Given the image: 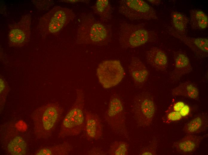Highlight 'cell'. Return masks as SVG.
I'll use <instances>...</instances> for the list:
<instances>
[{
  "label": "cell",
  "instance_id": "1",
  "mask_svg": "<svg viewBox=\"0 0 208 155\" xmlns=\"http://www.w3.org/2000/svg\"><path fill=\"white\" fill-rule=\"evenodd\" d=\"M79 23L77 31V44L104 46L110 41L111 27L97 20L92 14L84 15Z\"/></svg>",
  "mask_w": 208,
  "mask_h": 155
},
{
  "label": "cell",
  "instance_id": "2",
  "mask_svg": "<svg viewBox=\"0 0 208 155\" xmlns=\"http://www.w3.org/2000/svg\"><path fill=\"white\" fill-rule=\"evenodd\" d=\"M63 109L58 103H51L36 109L31 117L36 136L46 139L52 134L62 118Z\"/></svg>",
  "mask_w": 208,
  "mask_h": 155
},
{
  "label": "cell",
  "instance_id": "3",
  "mask_svg": "<svg viewBox=\"0 0 208 155\" xmlns=\"http://www.w3.org/2000/svg\"><path fill=\"white\" fill-rule=\"evenodd\" d=\"M156 32L146 28L141 24L123 23L119 31V42L124 49L137 47L146 43L155 41Z\"/></svg>",
  "mask_w": 208,
  "mask_h": 155
},
{
  "label": "cell",
  "instance_id": "4",
  "mask_svg": "<svg viewBox=\"0 0 208 155\" xmlns=\"http://www.w3.org/2000/svg\"><path fill=\"white\" fill-rule=\"evenodd\" d=\"M76 100L65 116L61 124L59 136L62 137L75 136L83 130L85 114L84 94L81 89L76 90Z\"/></svg>",
  "mask_w": 208,
  "mask_h": 155
},
{
  "label": "cell",
  "instance_id": "5",
  "mask_svg": "<svg viewBox=\"0 0 208 155\" xmlns=\"http://www.w3.org/2000/svg\"><path fill=\"white\" fill-rule=\"evenodd\" d=\"M71 9L60 6L54 7L42 16L37 28L43 37L56 33L67 25L75 17Z\"/></svg>",
  "mask_w": 208,
  "mask_h": 155
},
{
  "label": "cell",
  "instance_id": "6",
  "mask_svg": "<svg viewBox=\"0 0 208 155\" xmlns=\"http://www.w3.org/2000/svg\"><path fill=\"white\" fill-rule=\"evenodd\" d=\"M156 111L154 99L150 93L143 92L135 97L132 111L134 119L138 126H150L152 123Z\"/></svg>",
  "mask_w": 208,
  "mask_h": 155
},
{
  "label": "cell",
  "instance_id": "7",
  "mask_svg": "<svg viewBox=\"0 0 208 155\" xmlns=\"http://www.w3.org/2000/svg\"><path fill=\"white\" fill-rule=\"evenodd\" d=\"M126 118L122 100L117 95H112L110 98L108 108L104 114L105 120L114 131L129 139Z\"/></svg>",
  "mask_w": 208,
  "mask_h": 155
},
{
  "label": "cell",
  "instance_id": "8",
  "mask_svg": "<svg viewBox=\"0 0 208 155\" xmlns=\"http://www.w3.org/2000/svg\"><path fill=\"white\" fill-rule=\"evenodd\" d=\"M97 75L100 83L105 89H108L118 84L124 76V71L120 61L106 60L98 65Z\"/></svg>",
  "mask_w": 208,
  "mask_h": 155
},
{
  "label": "cell",
  "instance_id": "9",
  "mask_svg": "<svg viewBox=\"0 0 208 155\" xmlns=\"http://www.w3.org/2000/svg\"><path fill=\"white\" fill-rule=\"evenodd\" d=\"M119 13L132 20L156 19L155 10L142 0H121L120 1Z\"/></svg>",
  "mask_w": 208,
  "mask_h": 155
},
{
  "label": "cell",
  "instance_id": "10",
  "mask_svg": "<svg viewBox=\"0 0 208 155\" xmlns=\"http://www.w3.org/2000/svg\"><path fill=\"white\" fill-rule=\"evenodd\" d=\"M31 17L23 16L17 23L9 25L8 44L10 47H21L29 41L31 34Z\"/></svg>",
  "mask_w": 208,
  "mask_h": 155
},
{
  "label": "cell",
  "instance_id": "11",
  "mask_svg": "<svg viewBox=\"0 0 208 155\" xmlns=\"http://www.w3.org/2000/svg\"><path fill=\"white\" fill-rule=\"evenodd\" d=\"M170 34L186 45L199 58H206L208 55V39L206 37H192L181 34L173 28L169 29Z\"/></svg>",
  "mask_w": 208,
  "mask_h": 155
},
{
  "label": "cell",
  "instance_id": "12",
  "mask_svg": "<svg viewBox=\"0 0 208 155\" xmlns=\"http://www.w3.org/2000/svg\"><path fill=\"white\" fill-rule=\"evenodd\" d=\"M85 122L83 131L89 140L101 139L103 134V126L99 116L89 111H85Z\"/></svg>",
  "mask_w": 208,
  "mask_h": 155
},
{
  "label": "cell",
  "instance_id": "13",
  "mask_svg": "<svg viewBox=\"0 0 208 155\" xmlns=\"http://www.w3.org/2000/svg\"><path fill=\"white\" fill-rule=\"evenodd\" d=\"M175 68L169 76L172 82H177L183 75L191 72L192 68L189 60L186 54L181 51L174 53Z\"/></svg>",
  "mask_w": 208,
  "mask_h": 155
},
{
  "label": "cell",
  "instance_id": "14",
  "mask_svg": "<svg viewBox=\"0 0 208 155\" xmlns=\"http://www.w3.org/2000/svg\"><path fill=\"white\" fill-rule=\"evenodd\" d=\"M205 136L187 134L179 140L175 142L172 147L178 153L188 154L194 152L197 148Z\"/></svg>",
  "mask_w": 208,
  "mask_h": 155
},
{
  "label": "cell",
  "instance_id": "15",
  "mask_svg": "<svg viewBox=\"0 0 208 155\" xmlns=\"http://www.w3.org/2000/svg\"><path fill=\"white\" fill-rule=\"evenodd\" d=\"M128 69L136 86H142L147 80L149 72L145 65L138 58L136 57L131 58Z\"/></svg>",
  "mask_w": 208,
  "mask_h": 155
},
{
  "label": "cell",
  "instance_id": "16",
  "mask_svg": "<svg viewBox=\"0 0 208 155\" xmlns=\"http://www.w3.org/2000/svg\"><path fill=\"white\" fill-rule=\"evenodd\" d=\"M146 59L148 63L156 69L164 71L167 69L168 60L165 52L156 47L151 48L146 53Z\"/></svg>",
  "mask_w": 208,
  "mask_h": 155
},
{
  "label": "cell",
  "instance_id": "17",
  "mask_svg": "<svg viewBox=\"0 0 208 155\" xmlns=\"http://www.w3.org/2000/svg\"><path fill=\"white\" fill-rule=\"evenodd\" d=\"M208 127V115L202 113L195 116L187 123L183 130L187 134H194L207 130Z\"/></svg>",
  "mask_w": 208,
  "mask_h": 155
},
{
  "label": "cell",
  "instance_id": "18",
  "mask_svg": "<svg viewBox=\"0 0 208 155\" xmlns=\"http://www.w3.org/2000/svg\"><path fill=\"white\" fill-rule=\"evenodd\" d=\"M172 94L174 96H182L197 100L199 93L198 89L194 84L190 82H186L180 83L173 89Z\"/></svg>",
  "mask_w": 208,
  "mask_h": 155
},
{
  "label": "cell",
  "instance_id": "19",
  "mask_svg": "<svg viewBox=\"0 0 208 155\" xmlns=\"http://www.w3.org/2000/svg\"><path fill=\"white\" fill-rule=\"evenodd\" d=\"M189 20L193 29L203 30L208 27L207 16L202 10L197 9L191 10Z\"/></svg>",
  "mask_w": 208,
  "mask_h": 155
},
{
  "label": "cell",
  "instance_id": "20",
  "mask_svg": "<svg viewBox=\"0 0 208 155\" xmlns=\"http://www.w3.org/2000/svg\"><path fill=\"white\" fill-rule=\"evenodd\" d=\"M73 149L70 143L65 142L52 146L42 148L36 153V155H67Z\"/></svg>",
  "mask_w": 208,
  "mask_h": 155
},
{
  "label": "cell",
  "instance_id": "21",
  "mask_svg": "<svg viewBox=\"0 0 208 155\" xmlns=\"http://www.w3.org/2000/svg\"><path fill=\"white\" fill-rule=\"evenodd\" d=\"M95 13L103 21H107L111 18L113 8L108 0H98L93 7Z\"/></svg>",
  "mask_w": 208,
  "mask_h": 155
},
{
  "label": "cell",
  "instance_id": "22",
  "mask_svg": "<svg viewBox=\"0 0 208 155\" xmlns=\"http://www.w3.org/2000/svg\"><path fill=\"white\" fill-rule=\"evenodd\" d=\"M8 152L12 155H25L27 152V144L21 136H17L11 139L7 145Z\"/></svg>",
  "mask_w": 208,
  "mask_h": 155
},
{
  "label": "cell",
  "instance_id": "23",
  "mask_svg": "<svg viewBox=\"0 0 208 155\" xmlns=\"http://www.w3.org/2000/svg\"><path fill=\"white\" fill-rule=\"evenodd\" d=\"M171 16L173 28L181 34L186 35L189 18L183 14L175 11L172 13Z\"/></svg>",
  "mask_w": 208,
  "mask_h": 155
},
{
  "label": "cell",
  "instance_id": "24",
  "mask_svg": "<svg viewBox=\"0 0 208 155\" xmlns=\"http://www.w3.org/2000/svg\"><path fill=\"white\" fill-rule=\"evenodd\" d=\"M129 146L126 142L116 141L110 145L107 154L110 155H127L128 154Z\"/></svg>",
  "mask_w": 208,
  "mask_h": 155
},
{
  "label": "cell",
  "instance_id": "25",
  "mask_svg": "<svg viewBox=\"0 0 208 155\" xmlns=\"http://www.w3.org/2000/svg\"><path fill=\"white\" fill-rule=\"evenodd\" d=\"M9 90L8 84L2 76L0 78V109H2L5 104L6 97Z\"/></svg>",
  "mask_w": 208,
  "mask_h": 155
},
{
  "label": "cell",
  "instance_id": "26",
  "mask_svg": "<svg viewBox=\"0 0 208 155\" xmlns=\"http://www.w3.org/2000/svg\"><path fill=\"white\" fill-rule=\"evenodd\" d=\"M157 143L158 141L157 139L156 138H153L149 145L143 147L140 149L139 155H156Z\"/></svg>",
  "mask_w": 208,
  "mask_h": 155
},
{
  "label": "cell",
  "instance_id": "27",
  "mask_svg": "<svg viewBox=\"0 0 208 155\" xmlns=\"http://www.w3.org/2000/svg\"><path fill=\"white\" fill-rule=\"evenodd\" d=\"M183 118L179 112L171 111L166 112L162 118L163 123H169L181 120Z\"/></svg>",
  "mask_w": 208,
  "mask_h": 155
},
{
  "label": "cell",
  "instance_id": "28",
  "mask_svg": "<svg viewBox=\"0 0 208 155\" xmlns=\"http://www.w3.org/2000/svg\"><path fill=\"white\" fill-rule=\"evenodd\" d=\"M32 2L39 10H47L54 4L53 0H32Z\"/></svg>",
  "mask_w": 208,
  "mask_h": 155
},
{
  "label": "cell",
  "instance_id": "29",
  "mask_svg": "<svg viewBox=\"0 0 208 155\" xmlns=\"http://www.w3.org/2000/svg\"><path fill=\"white\" fill-rule=\"evenodd\" d=\"M185 104V103L183 101H177L169 106L168 109L166 111V112L171 111L179 112Z\"/></svg>",
  "mask_w": 208,
  "mask_h": 155
},
{
  "label": "cell",
  "instance_id": "30",
  "mask_svg": "<svg viewBox=\"0 0 208 155\" xmlns=\"http://www.w3.org/2000/svg\"><path fill=\"white\" fill-rule=\"evenodd\" d=\"M190 111V106L188 105L185 104L179 112L182 118H183L189 115Z\"/></svg>",
  "mask_w": 208,
  "mask_h": 155
},
{
  "label": "cell",
  "instance_id": "31",
  "mask_svg": "<svg viewBox=\"0 0 208 155\" xmlns=\"http://www.w3.org/2000/svg\"><path fill=\"white\" fill-rule=\"evenodd\" d=\"M88 155H106V153L99 148H95L90 150Z\"/></svg>",
  "mask_w": 208,
  "mask_h": 155
},
{
  "label": "cell",
  "instance_id": "32",
  "mask_svg": "<svg viewBox=\"0 0 208 155\" xmlns=\"http://www.w3.org/2000/svg\"><path fill=\"white\" fill-rule=\"evenodd\" d=\"M147 1H148V2L151 3L152 4L154 5L159 4L160 3V2L161 1V0H147Z\"/></svg>",
  "mask_w": 208,
  "mask_h": 155
}]
</instances>
